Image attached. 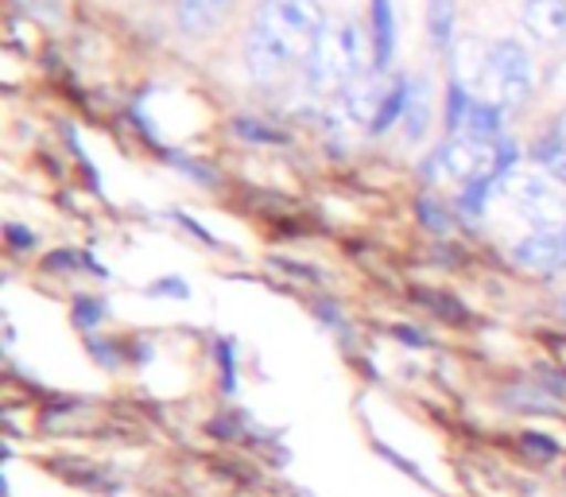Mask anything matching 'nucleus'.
Listing matches in <instances>:
<instances>
[{
  "label": "nucleus",
  "instance_id": "1",
  "mask_svg": "<svg viewBox=\"0 0 566 497\" xmlns=\"http://www.w3.org/2000/svg\"><path fill=\"white\" fill-rule=\"evenodd\" d=\"M323 0H264L244 43V66L256 82H275L295 63H307L326 32Z\"/></svg>",
  "mask_w": 566,
  "mask_h": 497
},
{
  "label": "nucleus",
  "instance_id": "2",
  "mask_svg": "<svg viewBox=\"0 0 566 497\" xmlns=\"http://www.w3.org/2000/svg\"><path fill=\"white\" fill-rule=\"evenodd\" d=\"M361 28L354 20H331L307 59V86L318 90V94H342L346 86H354V79L361 74Z\"/></svg>",
  "mask_w": 566,
  "mask_h": 497
},
{
  "label": "nucleus",
  "instance_id": "3",
  "mask_svg": "<svg viewBox=\"0 0 566 497\" xmlns=\"http://www.w3.org/2000/svg\"><path fill=\"white\" fill-rule=\"evenodd\" d=\"M481 86L489 90L501 110H516L532 97V86H535V66H532V55L520 48L516 40H501L489 48L485 63H481Z\"/></svg>",
  "mask_w": 566,
  "mask_h": 497
},
{
  "label": "nucleus",
  "instance_id": "4",
  "mask_svg": "<svg viewBox=\"0 0 566 497\" xmlns=\"http://www.w3.org/2000/svg\"><path fill=\"white\" fill-rule=\"evenodd\" d=\"M496 144L501 141L454 136V141H447L442 148H434L431 156L423 159V179L427 183H470L485 172H496Z\"/></svg>",
  "mask_w": 566,
  "mask_h": 497
},
{
  "label": "nucleus",
  "instance_id": "5",
  "mask_svg": "<svg viewBox=\"0 0 566 497\" xmlns=\"http://www.w3.org/2000/svg\"><path fill=\"white\" fill-rule=\"evenodd\" d=\"M447 125L454 136H473V141H501L504 110L496 102H478L465 94L462 82H450L447 90Z\"/></svg>",
  "mask_w": 566,
  "mask_h": 497
},
{
  "label": "nucleus",
  "instance_id": "6",
  "mask_svg": "<svg viewBox=\"0 0 566 497\" xmlns=\"http://www.w3.org/2000/svg\"><path fill=\"white\" fill-rule=\"evenodd\" d=\"M512 203L535 229L566 226V195L543 175H524V179L512 183Z\"/></svg>",
  "mask_w": 566,
  "mask_h": 497
},
{
  "label": "nucleus",
  "instance_id": "7",
  "mask_svg": "<svg viewBox=\"0 0 566 497\" xmlns=\"http://www.w3.org/2000/svg\"><path fill=\"white\" fill-rule=\"evenodd\" d=\"M512 257H516V265H524V269H532V272H543V277L563 272L566 269V234L563 229H535V234L520 237Z\"/></svg>",
  "mask_w": 566,
  "mask_h": 497
},
{
  "label": "nucleus",
  "instance_id": "8",
  "mask_svg": "<svg viewBox=\"0 0 566 497\" xmlns=\"http://www.w3.org/2000/svg\"><path fill=\"white\" fill-rule=\"evenodd\" d=\"M380 86L377 82H354V86H346L338 94V102L331 105V113H326V125L331 128H361L377 121V110H380Z\"/></svg>",
  "mask_w": 566,
  "mask_h": 497
},
{
  "label": "nucleus",
  "instance_id": "9",
  "mask_svg": "<svg viewBox=\"0 0 566 497\" xmlns=\"http://www.w3.org/2000/svg\"><path fill=\"white\" fill-rule=\"evenodd\" d=\"M520 24H524V32L539 43L566 40V0H524Z\"/></svg>",
  "mask_w": 566,
  "mask_h": 497
},
{
  "label": "nucleus",
  "instance_id": "10",
  "mask_svg": "<svg viewBox=\"0 0 566 497\" xmlns=\"http://www.w3.org/2000/svg\"><path fill=\"white\" fill-rule=\"evenodd\" d=\"M369 24H373V71H388L396 55L392 0H369Z\"/></svg>",
  "mask_w": 566,
  "mask_h": 497
},
{
  "label": "nucleus",
  "instance_id": "11",
  "mask_svg": "<svg viewBox=\"0 0 566 497\" xmlns=\"http://www.w3.org/2000/svg\"><path fill=\"white\" fill-rule=\"evenodd\" d=\"M411 86H416L411 79H396L392 86L385 90V97H380V110H377V121H373V133H388L396 121H403L408 102H411Z\"/></svg>",
  "mask_w": 566,
  "mask_h": 497
},
{
  "label": "nucleus",
  "instance_id": "12",
  "mask_svg": "<svg viewBox=\"0 0 566 497\" xmlns=\"http://www.w3.org/2000/svg\"><path fill=\"white\" fill-rule=\"evenodd\" d=\"M454 0H427V32H431V43L439 51H450V40H454Z\"/></svg>",
  "mask_w": 566,
  "mask_h": 497
},
{
  "label": "nucleus",
  "instance_id": "13",
  "mask_svg": "<svg viewBox=\"0 0 566 497\" xmlns=\"http://www.w3.org/2000/svg\"><path fill=\"white\" fill-rule=\"evenodd\" d=\"M501 179L504 175H496V172H485V175H478V179H470V183H462V195H458V206H462L465 214H485V203H489V195H493L496 187H501Z\"/></svg>",
  "mask_w": 566,
  "mask_h": 497
},
{
  "label": "nucleus",
  "instance_id": "14",
  "mask_svg": "<svg viewBox=\"0 0 566 497\" xmlns=\"http://www.w3.org/2000/svg\"><path fill=\"white\" fill-rule=\"evenodd\" d=\"M427 125H431V94H427V82H416V86H411L408 113H403V133H408L411 141H419V136L427 133Z\"/></svg>",
  "mask_w": 566,
  "mask_h": 497
},
{
  "label": "nucleus",
  "instance_id": "15",
  "mask_svg": "<svg viewBox=\"0 0 566 497\" xmlns=\"http://www.w3.org/2000/svg\"><path fill=\"white\" fill-rule=\"evenodd\" d=\"M416 206H419V221H423L431 234H447V229H450V214H447V206H442L439 198L423 195Z\"/></svg>",
  "mask_w": 566,
  "mask_h": 497
},
{
  "label": "nucleus",
  "instance_id": "16",
  "mask_svg": "<svg viewBox=\"0 0 566 497\" xmlns=\"http://www.w3.org/2000/svg\"><path fill=\"white\" fill-rule=\"evenodd\" d=\"M105 319V300H90V296H82L78 303H74V323L82 327V331L94 334V327Z\"/></svg>",
  "mask_w": 566,
  "mask_h": 497
},
{
  "label": "nucleus",
  "instance_id": "17",
  "mask_svg": "<svg viewBox=\"0 0 566 497\" xmlns=\"http://www.w3.org/2000/svg\"><path fill=\"white\" fill-rule=\"evenodd\" d=\"M233 128H237V136H244V141H252V144H275V141H283V136L275 133V128H264L260 121H252V117H237Z\"/></svg>",
  "mask_w": 566,
  "mask_h": 497
},
{
  "label": "nucleus",
  "instance_id": "18",
  "mask_svg": "<svg viewBox=\"0 0 566 497\" xmlns=\"http://www.w3.org/2000/svg\"><path fill=\"white\" fill-rule=\"evenodd\" d=\"M524 447H527V451H535L539 458H555V455H558V443H555V439H547V435H535V432H527V435H524Z\"/></svg>",
  "mask_w": 566,
  "mask_h": 497
},
{
  "label": "nucleus",
  "instance_id": "19",
  "mask_svg": "<svg viewBox=\"0 0 566 497\" xmlns=\"http://www.w3.org/2000/svg\"><path fill=\"white\" fill-rule=\"evenodd\" d=\"M4 234H9L12 249H20V253H24V249H32V245H35V234H32V229H24V226H9V229H4Z\"/></svg>",
  "mask_w": 566,
  "mask_h": 497
},
{
  "label": "nucleus",
  "instance_id": "20",
  "mask_svg": "<svg viewBox=\"0 0 566 497\" xmlns=\"http://www.w3.org/2000/svg\"><path fill=\"white\" fill-rule=\"evenodd\" d=\"M221 370H226V393H233L237 373H233V346H229V342H221Z\"/></svg>",
  "mask_w": 566,
  "mask_h": 497
},
{
  "label": "nucleus",
  "instance_id": "21",
  "mask_svg": "<svg viewBox=\"0 0 566 497\" xmlns=\"http://www.w3.org/2000/svg\"><path fill=\"white\" fill-rule=\"evenodd\" d=\"M151 296H187V284H179V280H159V284L148 288Z\"/></svg>",
  "mask_w": 566,
  "mask_h": 497
},
{
  "label": "nucleus",
  "instance_id": "22",
  "mask_svg": "<svg viewBox=\"0 0 566 497\" xmlns=\"http://www.w3.org/2000/svg\"><path fill=\"white\" fill-rule=\"evenodd\" d=\"M396 339H400V342H411V346H427V339H419L416 327H400V331H396Z\"/></svg>",
  "mask_w": 566,
  "mask_h": 497
},
{
  "label": "nucleus",
  "instance_id": "23",
  "mask_svg": "<svg viewBox=\"0 0 566 497\" xmlns=\"http://www.w3.org/2000/svg\"><path fill=\"white\" fill-rule=\"evenodd\" d=\"M195 4H202V9L213 12V17H221V12L229 9V0H195Z\"/></svg>",
  "mask_w": 566,
  "mask_h": 497
},
{
  "label": "nucleus",
  "instance_id": "24",
  "mask_svg": "<svg viewBox=\"0 0 566 497\" xmlns=\"http://www.w3.org/2000/svg\"><path fill=\"white\" fill-rule=\"evenodd\" d=\"M563 234H566V226H563Z\"/></svg>",
  "mask_w": 566,
  "mask_h": 497
}]
</instances>
